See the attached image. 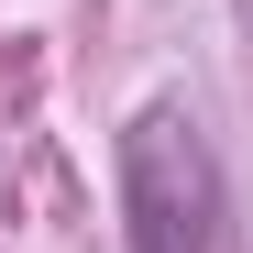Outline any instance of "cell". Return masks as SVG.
I'll use <instances>...</instances> for the list:
<instances>
[{"label":"cell","mask_w":253,"mask_h":253,"mask_svg":"<svg viewBox=\"0 0 253 253\" xmlns=\"http://www.w3.org/2000/svg\"><path fill=\"white\" fill-rule=\"evenodd\" d=\"M121 231L132 253H220L231 231V176L176 99H143L121 121Z\"/></svg>","instance_id":"obj_1"}]
</instances>
